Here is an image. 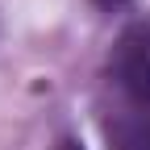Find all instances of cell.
Here are the masks:
<instances>
[{
  "label": "cell",
  "mask_w": 150,
  "mask_h": 150,
  "mask_svg": "<svg viewBox=\"0 0 150 150\" xmlns=\"http://www.w3.org/2000/svg\"><path fill=\"white\" fill-rule=\"evenodd\" d=\"M54 150H83V142H79V138H59Z\"/></svg>",
  "instance_id": "obj_3"
},
{
  "label": "cell",
  "mask_w": 150,
  "mask_h": 150,
  "mask_svg": "<svg viewBox=\"0 0 150 150\" xmlns=\"http://www.w3.org/2000/svg\"><path fill=\"white\" fill-rule=\"evenodd\" d=\"M96 121L104 150H150V17L129 21L112 42Z\"/></svg>",
  "instance_id": "obj_1"
},
{
  "label": "cell",
  "mask_w": 150,
  "mask_h": 150,
  "mask_svg": "<svg viewBox=\"0 0 150 150\" xmlns=\"http://www.w3.org/2000/svg\"><path fill=\"white\" fill-rule=\"evenodd\" d=\"M100 13H121V8H129V0H92Z\"/></svg>",
  "instance_id": "obj_2"
}]
</instances>
